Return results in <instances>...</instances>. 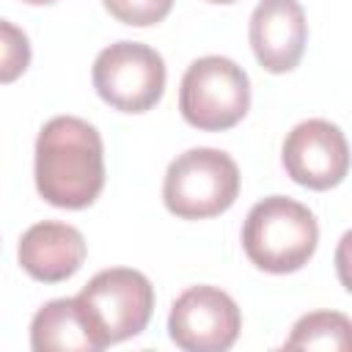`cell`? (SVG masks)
I'll list each match as a JSON object with an SVG mask.
<instances>
[{
  "mask_svg": "<svg viewBox=\"0 0 352 352\" xmlns=\"http://www.w3.org/2000/svg\"><path fill=\"white\" fill-rule=\"evenodd\" d=\"M38 195L58 209H85L104 187V143L94 124L77 116L50 118L36 138L33 162Z\"/></svg>",
  "mask_w": 352,
  "mask_h": 352,
  "instance_id": "cell-1",
  "label": "cell"
},
{
  "mask_svg": "<svg viewBox=\"0 0 352 352\" xmlns=\"http://www.w3.org/2000/svg\"><path fill=\"white\" fill-rule=\"evenodd\" d=\"M319 245V223L314 212L286 195H270L245 217L242 248L250 264L264 272L286 275L302 270Z\"/></svg>",
  "mask_w": 352,
  "mask_h": 352,
  "instance_id": "cell-2",
  "label": "cell"
},
{
  "mask_svg": "<svg viewBox=\"0 0 352 352\" xmlns=\"http://www.w3.org/2000/svg\"><path fill=\"white\" fill-rule=\"evenodd\" d=\"M239 195V168L220 148H187L162 182V204L182 220H206L234 206Z\"/></svg>",
  "mask_w": 352,
  "mask_h": 352,
  "instance_id": "cell-3",
  "label": "cell"
},
{
  "mask_svg": "<svg viewBox=\"0 0 352 352\" xmlns=\"http://www.w3.org/2000/svg\"><path fill=\"white\" fill-rule=\"evenodd\" d=\"M179 110L201 132L236 126L250 110V80L245 69L226 55L192 60L179 85Z\"/></svg>",
  "mask_w": 352,
  "mask_h": 352,
  "instance_id": "cell-4",
  "label": "cell"
},
{
  "mask_svg": "<svg viewBox=\"0 0 352 352\" xmlns=\"http://www.w3.org/2000/svg\"><path fill=\"white\" fill-rule=\"evenodd\" d=\"M165 77L162 55L140 41H116L104 47L91 69L99 99L121 113L151 110L162 99Z\"/></svg>",
  "mask_w": 352,
  "mask_h": 352,
  "instance_id": "cell-5",
  "label": "cell"
},
{
  "mask_svg": "<svg viewBox=\"0 0 352 352\" xmlns=\"http://www.w3.org/2000/svg\"><path fill=\"white\" fill-rule=\"evenodd\" d=\"M77 297L107 346L140 336L154 311V286L132 267H110L96 272Z\"/></svg>",
  "mask_w": 352,
  "mask_h": 352,
  "instance_id": "cell-6",
  "label": "cell"
},
{
  "mask_svg": "<svg viewBox=\"0 0 352 352\" xmlns=\"http://www.w3.org/2000/svg\"><path fill=\"white\" fill-rule=\"evenodd\" d=\"M242 330V314L217 286L184 289L168 314V336L184 352H226Z\"/></svg>",
  "mask_w": 352,
  "mask_h": 352,
  "instance_id": "cell-7",
  "label": "cell"
},
{
  "mask_svg": "<svg viewBox=\"0 0 352 352\" xmlns=\"http://www.w3.org/2000/svg\"><path fill=\"white\" fill-rule=\"evenodd\" d=\"M280 162L286 176L300 187L330 190L341 184L349 170V146L341 126L327 118H308L286 135Z\"/></svg>",
  "mask_w": 352,
  "mask_h": 352,
  "instance_id": "cell-8",
  "label": "cell"
},
{
  "mask_svg": "<svg viewBox=\"0 0 352 352\" xmlns=\"http://www.w3.org/2000/svg\"><path fill=\"white\" fill-rule=\"evenodd\" d=\"M248 36L258 66L270 74H286L305 52V11L297 0H258L250 14Z\"/></svg>",
  "mask_w": 352,
  "mask_h": 352,
  "instance_id": "cell-9",
  "label": "cell"
},
{
  "mask_svg": "<svg viewBox=\"0 0 352 352\" xmlns=\"http://www.w3.org/2000/svg\"><path fill=\"white\" fill-rule=\"evenodd\" d=\"M85 236L80 228L60 220H41L30 226L16 248L22 270L41 283H60L72 278L85 261Z\"/></svg>",
  "mask_w": 352,
  "mask_h": 352,
  "instance_id": "cell-10",
  "label": "cell"
},
{
  "mask_svg": "<svg viewBox=\"0 0 352 352\" xmlns=\"http://www.w3.org/2000/svg\"><path fill=\"white\" fill-rule=\"evenodd\" d=\"M30 346L36 352H99L107 346L80 297L44 302L30 322Z\"/></svg>",
  "mask_w": 352,
  "mask_h": 352,
  "instance_id": "cell-11",
  "label": "cell"
},
{
  "mask_svg": "<svg viewBox=\"0 0 352 352\" xmlns=\"http://www.w3.org/2000/svg\"><path fill=\"white\" fill-rule=\"evenodd\" d=\"M352 322L341 311H314L294 322L286 346L289 349H349Z\"/></svg>",
  "mask_w": 352,
  "mask_h": 352,
  "instance_id": "cell-12",
  "label": "cell"
},
{
  "mask_svg": "<svg viewBox=\"0 0 352 352\" xmlns=\"http://www.w3.org/2000/svg\"><path fill=\"white\" fill-rule=\"evenodd\" d=\"M30 66V41L22 28L0 19V85L14 82Z\"/></svg>",
  "mask_w": 352,
  "mask_h": 352,
  "instance_id": "cell-13",
  "label": "cell"
},
{
  "mask_svg": "<svg viewBox=\"0 0 352 352\" xmlns=\"http://www.w3.org/2000/svg\"><path fill=\"white\" fill-rule=\"evenodd\" d=\"M102 3L113 19L132 25V28L157 25L173 8V0H102Z\"/></svg>",
  "mask_w": 352,
  "mask_h": 352,
  "instance_id": "cell-14",
  "label": "cell"
},
{
  "mask_svg": "<svg viewBox=\"0 0 352 352\" xmlns=\"http://www.w3.org/2000/svg\"><path fill=\"white\" fill-rule=\"evenodd\" d=\"M28 6H50V3H58V0H22Z\"/></svg>",
  "mask_w": 352,
  "mask_h": 352,
  "instance_id": "cell-15",
  "label": "cell"
},
{
  "mask_svg": "<svg viewBox=\"0 0 352 352\" xmlns=\"http://www.w3.org/2000/svg\"><path fill=\"white\" fill-rule=\"evenodd\" d=\"M206 3H220V6H228V3H236V0H206Z\"/></svg>",
  "mask_w": 352,
  "mask_h": 352,
  "instance_id": "cell-16",
  "label": "cell"
}]
</instances>
